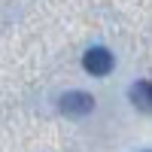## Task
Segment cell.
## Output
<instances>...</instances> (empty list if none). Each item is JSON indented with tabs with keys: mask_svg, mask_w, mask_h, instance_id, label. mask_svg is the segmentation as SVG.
Segmentation results:
<instances>
[{
	"mask_svg": "<svg viewBox=\"0 0 152 152\" xmlns=\"http://www.w3.org/2000/svg\"><path fill=\"white\" fill-rule=\"evenodd\" d=\"M58 107H61V113H64V116L82 119V116H88V113L94 110V97L88 94V91H67V94H61Z\"/></svg>",
	"mask_w": 152,
	"mask_h": 152,
	"instance_id": "cell-1",
	"label": "cell"
},
{
	"mask_svg": "<svg viewBox=\"0 0 152 152\" xmlns=\"http://www.w3.org/2000/svg\"><path fill=\"white\" fill-rule=\"evenodd\" d=\"M82 67L91 73V76H107V73L113 70V55H110V49L91 46V49L82 55Z\"/></svg>",
	"mask_w": 152,
	"mask_h": 152,
	"instance_id": "cell-2",
	"label": "cell"
},
{
	"mask_svg": "<svg viewBox=\"0 0 152 152\" xmlns=\"http://www.w3.org/2000/svg\"><path fill=\"white\" fill-rule=\"evenodd\" d=\"M131 104L140 110V113H149V82L146 79H140V82H134L131 85Z\"/></svg>",
	"mask_w": 152,
	"mask_h": 152,
	"instance_id": "cell-3",
	"label": "cell"
}]
</instances>
